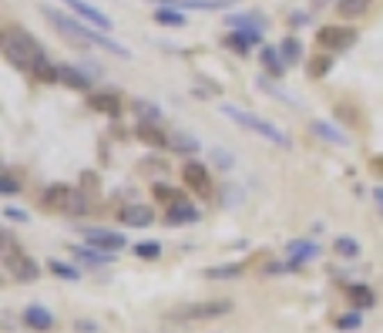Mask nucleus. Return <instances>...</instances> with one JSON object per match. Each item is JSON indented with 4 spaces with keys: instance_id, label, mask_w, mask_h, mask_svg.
<instances>
[{
    "instance_id": "nucleus-24",
    "label": "nucleus",
    "mask_w": 383,
    "mask_h": 333,
    "mask_svg": "<svg viewBox=\"0 0 383 333\" xmlns=\"http://www.w3.org/2000/svg\"><path fill=\"white\" fill-rule=\"evenodd\" d=\"M47 270L58 276V279H64V283H77V279H81V270L68 266V263H58V259H51V263H47Z\"/></svg>"
},
{
    "instance_id": "nucleus-28",
    "label": "nucleus",
    "mask_w": 383,
    "mask_h": 333,
    "mask_svg": "<svg viewBox=\"0 0 383 333\" xmlns=\"http://www.w3.org/2000/svg\"><path fill=\"white\" fill-rule=\"evenodd\" d=\"M279 54L286 58V64H292V61H299V58H303V44H299L296 38H286L283 44H279Z\"/></svg>"
},
{
    "instance_id": "nucleus-20",
    "label": "nucleus",
    "mask_w": 383,
    "mask_h": 333,
    "mask_svg": "<svg viewBox=\"0 0 383 333\" xmlns=\"http://www.w3.org/2000/svg\"><path fill=\"white\" fill-rule=\"evenodd\" d=\"M289 256H292V270H299L303 263H309V259H316L320 256V246L316 242H292V249H289Z\"/></svg>"
},
{
    "instance_id": "nucleus-6",
    "label": "nucleus",
    "mask_w": 383,
    "mask_h": 333,
    "mask_svg": "<svg viewBox=\"0 0 383 333\" xmlns=\"http://www.w3.org/2000/svg\"><path fill=\"white\" fill-rule=\"evenodd\" d=\"M44 14L54 20V27H58L61 38L71 40L75 47H95V31H91L84 20L68 17V14H61V10H54V7H44Z\"/></svg>"
},
{
    "instance_id": "nucleus-33",
    "label": "nucleus",
    "mask_w": 383,
    "mask_h": 333,
    "mask_svg": "<svg viewBox=\"0 0 383 333\" xmlns=\"http://www.w3.org/2000/svg\"><path fill=\"white\" fill-rule=\"evenodd\" d=\"M3 196H17L20 192V176L14 172V169H7V182H3V189H0Z\"/></svg>"
},
{
    "instance_id": "nucleus-12",
    "label": "nucleus",
    "mask_w": 383,
    "mask_h": 333,
    "mask_svg": "<svg viewBox=\"0 0 383 333\" xmlns=\"http://www.w3.org/2000/svg\"><path fill=\"white\" fill-rule=\"evenodd\" d=\"M20 320H24L31 330H38V333H47L51 327H54V313H51L47 307H38V303H31V307L20 313Z\"/></svg>"
},
{
    "instance_id": "nucleus-9",
    "label": "nucleus",
    "mask_w": 383,
    "mask_h": 333,
    "mask_svg": "<svg viewBox=\"0 0 383 333\" xmlns=\"http://www.w3.org/2000/svg\"><path fill=\"white\" fill-rule=\"evenodd\" d=\"M81 235L88 239V246L104 249V253H121L125 249V235L115 233V229H84Z\"/></svg>"
},
{
    "instance_id": "nucleus-3",
    "label": "nucleus",
    "mask_w": 383,
    "mask_h": 333,
    "mask_svg": "<svg viewBox=\"0 0 383 333\" xmlns=\"http://www.w3.org/2000/svg\"><path fill=\"white\" fill-rule=\"evenodd\" d=\"M3 270L10 273V279H17V283H34L40 276V266L20 249L17 239L10 233H3Z\"/></svg>"
},
{
    "instance_id": "nucleus-36",
    "label": "nucleus",
    "mask_w": 383,
    "mask_h": 333,
    "mask_svg": "<svg viewBox=\"0 0 383 333\" xmlns=\"http://www.w3.org/2000/svg\"><path fill=\"white\" fill-rule=\"evenodd\" d=\"M3 216L10 219V222H27V212H24V209H14V206H10V209H3Z\"/></svg>"
},
{
    "instance_id": "nucleus-1",
    "label": "nucleus",
    "mask_w": 383,
    "mask_h": 333,
    "mask_svg": "<svg viewBox=\"0 0 383 333\" xmlns=\"http://www.w3.org/2000/svg\"><path fill=\"white\" fill-rule=\"evenodd\" d=\"M0 51L7 54V61H10L14 68H24V71H31L34 61L44 58L38 40L31 38V34H20L17 27H7V31L0 34Z\"/></svg>"
},
{
    "instance_id": "nucleus-2",
    "label": "nucleus",
    "mask_w": 383,
    "mask_h": 333,
    "mask_svg": "<svg viewBox=\"0 0 383 333\" xmlns=\"http://www.w3.org/2000/svg\"><path fill=\"white\" fill-rule=\"evenodd\" d=\"M232 313L229 300H198V303H182V307H172L169 310V320L172 323H205V320H219V316Z\"/></svg>"
},
{
    "instance_id": "nucleus-10",
    "label": "nucleus",
    "mask_w": 383,
    "mask_h": 333,
    "mask_svg": "<svg viewBox=\"0 0 383 333\" xmlns=\"http://www.w3.org/2000/svg\"><path fill=\"white\" fill-rule=\"evenodd\" d=\"M165 222L169 226H189V222H198V209L192 206L189 199H178L172 206H165Z\"/></svg>"
},
{
    "instance_id": "nucleus-32",
    "label": "nucleus",
    "mask_w": 383,
    "mask_h": 333,
    "mask_svg": "<svg viewBox=\"0 0 383 333\" xmlns=\"http://www.w3.org/2000/svg\"><path fill=\"white\" fill-rule=\"evenodd\" d=\"M155 20H158V24H169V27H182V24H185L182 14H175V10H162V7L155 10Z\"/></svg>"
},
{
    "instance_id": "nucleus-8",
    "label": "nucleus",
    "mask_w": 383,
    "mask_h": 333,
    "mask_svg": "<svg viewBox=\"0 0 383 333\" xmlns=\"http://www.w3.org/2000/svg\"><path fill=\"white\" fill-rule=\"evenodd\" d=\"M182 178H185V185H189L192 192L212 196V176L202 162H185V165H182Z\"/></svg>"
},
{
    "instance_id": "nucleus-15",
    "label": "nucleus",
    "mask_w": 383,
    "mask_h": 333,
    "mask_svg": "<svg viewBox=\"0 0 383 333\" xmlns=\"http://www.w3.org/2000/svg\"><path fill=\"white\" fill-rule=\"evenodd\" d=\"M71 253H75V259L81 266H104V263L115 256V253H104V249H95V246H88V242H84V246H71Z\"/></svg>"
},
{
    "instance_id": "nucleus-14",
    "label": "nucleus",
    "mask_w": 383,
    "mask_h": 333,
    "mask_svg": "<svg viewBox=\"0 0 383 333\" xmlns=\"http://www.w3.org/2000/svg\"><path fill=\"white\" fill-rule=\"evenodd\" d=\"M121 222H125V226H134V229H148L155 222V212L148 206H125V209H121Z\"/></svg>"
},
{
    "instance_id": "nucleus-19",
    "label": "nucleus",
    "mask_w": 383,
    "mask_h": 333,
    "mask_svg": "<svg viewBox=\"0 0 383 333\" xmlns=\"http://www.w3.org/2000/svg\"><path fill=\"white\" fill-rule=\"evenodd\" d=\"M61 84L75 88V91H91V81L84 71H77L75 64H61Z\"/></svg>"
},
{
    "instance_id": "nucleus-37",
    "label": "nucleus",
    "mask_w": 383,
    "mask_h": 333,
    "mask_svg": "<svg viewBox=\"0 0 383 333\" xmlns=\"http://www.w3.org/2000/svg\"><path fill=\"white\" fill-rule=\"evenodd\" d=\"M373 202L380 206V212H383V189H373Z\"/></svg>"
},
{
    "instance_id": "nucleus-34",
    "label": "nucleus",
    "mask_w": 383,
    "mask_h": 333,
    "mask_svg": "<svg viewBox=\"0 0 383 333\" xmlns=\"http://www.w3.org/2000/svg\"><path fill=\"white\" fill-rule=\"evenodd\" d=\"M239 270L242 266H219V270H209V279H229V276H239Z\"/></svg>"
},
{
    "instance_id": "nucleus-16",
    "label": "nucleus",
    "mask_w": 383,
    "mask_h": 333,
    "mask_svg": "<svg viewBox=\"0 0 383 333\" xmlns=\"http://www.w3.org/2000/svg\"><path fill=\"white\" fill-rule=\"evenodd\" d=\"M31 78L40 81V84H58V81H61V64H51L47 58L34 61V68H31Z\"/></svg>"
},
{
    "instance_id": "nucleus-22",
    "label": "nucleus",
    "mask_w": 383,
    "mask_h": 333,
    "mask_svg": "<svg viewBox=\"0 0 383 333\" xmlns=\"http://www.w3.org/2000/svg\"><path fill=\"white\" fill-rule=\"evenodd\" d=\"M263 68L272 71V78H279V75L286 71V58L279 54V47H266V51H263Z\"/></svg>"
},
{
    "instance_id": "nucleus-5",
    "label": "nucleus",
    "mask_w": 383,
    "mask_h": 333,
    "mask_svg": "<svg viewBox=\"0 0 383 333\" xmlns=\"http://www.w3.org/2000/svg\"><path fill=\"white\" fill-rule=\"evenodd\" d=\"M222 115L232 118L235 125H242L246 132H252V135L266 138V141H272V145H279V148H289V138L276 128V125H269V121H263L259 115H249V111H242V108H235V104H222Z\"/></svg>"
},
{
    "instance_id": "nucleus-23",
    "label": "nucleus",
    "mask_w": 383,
    "mask_h": 333,
    "mask_svg": "<svg viewBox=\"0 0 383 333\" xmlns=\"http://www.w3.org/2000/svg\"><path fill=\"white\" fill-rule=\"evenodd\" d=\"M138 138L148 141V145H169V135H165L158 125H145V121L138 125Z\"/></svg>"
},
{
    "instance_id": "nucleus-25",
    "label": "nucleus",
    "mask_w": 383,
    "mask_h": 333,
    "mask_svg": "<svg viewBox=\"0 0 383 333\" xmlns=\"http://www.w3.org/2000/svg\"><path fill=\"white\" fill-rule=\"evenodd\" d=\"M134 115L141 118L145 125H158V121H162V111L155 108L152 101H134Z\"/></svg>"
},
{
    "instance_id": "nucleus-35",
    "label": "nucleus",
    "mask_w": 383,
    "mask_h": 333,
    "mask_svg": "<svg viewBox=\"0 0 383 333\" xmlns=\"http://www.w3.org/2000/svg\"><path fill=\"white\" fill-rule=\"evenodd\" d=\"M329 64H333V61H329V58L313 61V64H309V75H313V78H320V75H326V71H329Z\"/></svg>"
},
{
    "instance_id": "nucleus-31",
    "label": "nucleus",
    "mask_w": 383,
    "mask_h": 333,
    "mask_svg": "<svg viewBox=\"0 0 383 333\" xmlns=\"http://www.w3.org/2000/svg\"><path fill=\"white\" fill-rule=\"evenodd\" d=\"M364 327V320H360V313H343V316H336V330H360Z\"/></svg>"
},
{
    "instance_id": "nucleus-29",
    "label": "nucleus",
    "mask_w": 383,
    "mask_h": 333,
    "mask_svg": "<svg viewBox=\"0 0 383 333\" xmlns=\"http://www.w3.org/2000/svg\"><path fill=\"white\" fill-rule=\"evenodd\" d=\"M169 145H172V148H178V152H198V141H195V138H189V135H182V132H175V135L169 138Z\"/></svg>"
},
{
    "instance_id": "nucleus-11",
    "label": "nucleus",
    "mask_w": 383,
    "mask_h": 333,
    "mask_svg": "<svg viewBox=\"0 0 383 333\" xmlns=\"http://www.w3.org/2000/svg\"><path fill=\"white\" fill-rule=\"evenodd\" d=\"M88 108L115 118L121 115V98H118V91H88Z\"/></svg>"
},
{
    "instance_id": "nucleus-13",
    "label": "nucleus",
    "mask_w": 383,
    "mask_h": 333,
    "mask_svg": "<svg viewBox=\"0 0 383 333\" xmlns=\"http://www.w3.org/2000/svg\"><path fill=\"white\" fill-rule=\"evenodd\" d=\"M71 10L77 14V20H84V24H95V27H104V31H111V17H104L101 10H95L91 3H84V0H64Z\"/></svg>"
},
{
    "instance_id": "nucleus-18",
    "label": "nucleus",
    "mask_w": 383,
    "mask_h": 333,
    "mask_svg": "<svg viewBox=\"0 0 383 333\" xmlns=\"http://www.w3.org/2000/svg\"><path fill=\"white\" fill-rule=\"evenodd\" d=\"M309 132L316 138H323V141H329V145H336V148H346V145H350V138H346L343 132H336L333 125H326V121H313Z\"/></svg>"
},
{
    "instance_id": "nucleus-30",
    "label": "nucleus",
    "mask_w": 383,
    "mask_h": 333,
    "mask_svg": "<svg viewBox=\"0 0 383 333\" xmlns=\"http://www.w3.org/2000/svg\"><path fill=\"white\" fill-rule=\"evenodd\" d=\"M134 256H141V259H158V256H162V242H134Z\"/></svg>"
},
{
    "instance_id": "nucleus-4",
    "label": "nucleus",
    "mask_w": 383,
    "mask_h": 333,
    "mask_svg": "<svg viewBox=\"0 0 383 333\" xmlns=\"http://www.w3.org/2000/svg\"><path fill=\"white\" fill-rule=\"evenodd\" d=\"M44 209H54L61 216L77 219V216L88 212V199H84L81 189H71V185L58 182V185H51V189L44 192Z\"/></svg>"
},
{
    "instance_id": "nucleus-26",
    "label": "nucleus",
    "mask_w": 383,
    "mask_h": 333,
    "mask_svg": "<svg viewBox=\"0 0 383 333\" xmlns=\"http://www.w3.org/2000/svg\"><path fill=\"white\" fill-rule=\"evenodd\" d=\"M333 249L343 256V259H357V256H360V242H357L353 235H340V239L333 242Z\"/></svg>"
},
{
    "instance_id": "nucleus-7",
    "label": "nucleus",
    "mask_w": 383,
    "mask_h": 333,
    "mask_svg": "<svg viewBox=\"0 0 383 333\" xmlns=\"http://www.w3.org/2000/svg\"><path fill=\"white\" fill-rule=\"evenodd\" d=\"M316 44L323 47V51H346V47H353L357 44V27H346V24H323L320 31H316Z\"/></svg>"
},
{
    "instance_id": "nucleus-17",
    "label": "nucleus",
    "mask_w": 383,
    "mask_h": 333,
    "mask_svg": "<svg viewBox=\"0 0 383 333\" xmlns=\"http://www.w3.org/2000/svg\"><path fill=\"white\" fill-rule=\"evenodd\" d=\"M370 7H373V0H336V10H340V17L343 20H360L370 14Z\"/></svg>"
},
{
    "instance_id": "nucleus-21",
    "label": "nucleus",
    "mask_w": 383,
    "mask_h": 333,
    "mask_svg": "<svg viewBox=\"0 0 383 333\" xmlns=\"http://www.w3.org/2000/svg\"><path fill=\"white\" fill-rule=\"evenodd\" d=\"M350 303L357 307V310H370V307H377V293L364 286V283H353L350 286Z\"/></svg>"
},
{
    "instance_id": "nucleus-27",
    "label": "nucleus",
    "mask_w": 383,
    "mask_h": 333,
    "mask_svg": "<svg viewBox=\"0 0 383 333\" xmlns=\"http://www.w3.org/2000/svg\"><path fill=\"white\" fill-rule=\"evenodd\" d=\"M152 196H155V202H162V206H172V202H178V192H175L169 182H155L152 185Z\"/></svg>"
}]
</instances>
